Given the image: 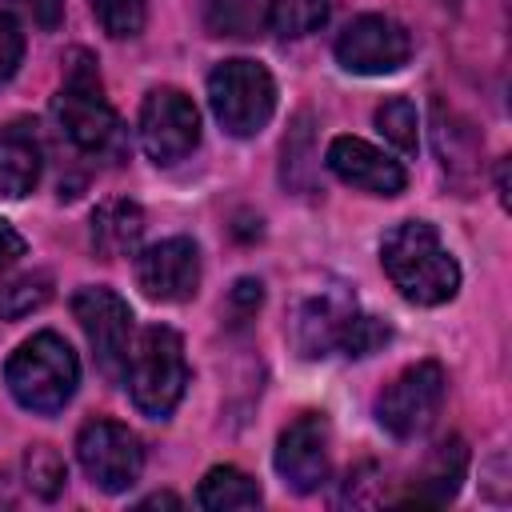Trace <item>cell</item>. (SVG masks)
Instances as JSON below:
<instances>
[{"instance_id":"cell-1","label":"cell","mask_w":512,"mask_h":512,"mask_svg":"<svg viewBox=\"0 0 512 512\" xmlns=\"http://www.w3.org/2000/svg\"><path fill=\"white\" fill-rule=\"evenodd\" d=\"M380 264L392 288L420 308L448 304L460 288V264L452 260V252L428 220H400L380 240Z\"/></svg>"},{"instance_id":"cell-2","label":"cell","mask_w":512,"mask_h":512,"mask_svg":"<svg viewBox=\"0 0 512 512\" xmlns=\"http://www.w3.org/2000/svg\"><path fill=\"white\" fill-rule=\"evenodd\" d=\"M52 116L76 152L96 160H116L124 152V124L104 96L96 60L80 48L64 64V84L52 100Z\"/></svg>"},{"instance_id":"cell-3","label":"cell","mask_w":512,"mask_h":512,"mask_svg":"<svg viewBox=\"0 0 512 512\" xmlns=\"http://www.w3.org/2000/svg\"><path fill=\"white\" fill-rule=\"evenodd\" d=\"M4 384H8V392L20 408L52 416L72 400V392L80 384V360H76V352L68 348L64 336L36 332L8 356Z\"/></svg>"},{"instance_id":"cell-4","label":"cell","mask_w":512,"mask_h":512,"mask_svg":"<svg viewBox=\"0 0 512 512\" xmlns=\"http://www.w3.org/2000/svg\"><path fill=\"white\" fill-rule=\"evenodd\" d=\"M124 384L132 404L148 416V420H164L172 416V408L180 404L184 388H188V360H184V340L164 328L152 324L144 328L132 348H128V364H124Z\"/></svg>"},{"instance_id":"cell-5","label":"cell","mask_w":512,"mask_h":512,"mask_svg":"<svg viewBox=\"0 0 512 512\" xmlns=\"http://www.w3.org/2000/svg\"><path fill=\"white\" fill-rule=\"evenodd\" d=\"M208 104L228 136H256L276 112V80L256 60H224L208 76Z\"/></svg>"},{"instance_id":"cell-6","label":"cell","mask_w":512,"mask_h":512,"mask_svg":"<svg viewBox=\"0 0 512 512\" xmlns=\"http://www.w3.org/2000/svg\"><path fill=\"white\" fill-rule=\"evenodd\" d=\"M448 396V376L436 360H420L404 368L380 396H376V420L396 440H416L432 428Z\"/></svg>"},{"instance_id":"cell-7","label":"cell","mask_w":512,"mask_h":512,"mask_svg":"<svg viewBox=\"0 0 512 512\" xmlns=\"http://www.w3.org/2000/svg\"><path fill=\"white\" fill-rule=\"evenodd\" d=\"M76 460L100 492H124L140 480L144 448L140 436L120 420H88L76 436Z\"/></svg>"},{"instance_id":"cell-8","label":"cell","mask_w":512,"mask_h":512,"mask_svg":"<svg viewBox=\"0 0 512 512\" xmlns=\"http://www.w3.org/2000/svg\"><path fill=\"white\" fill-rule=\"evenodd\" d=\"M200 144V112L180 88H152L140 104V148L152 164H176Z\"/></svg>"},{"instance_id":"cell-9","label":"cell","mask_w":512,"mask_h":512,"mask_svg":"<svg viewBox=\"0 0 512 512\" xmlns=\"http://www.w3.org/2000/svg\"><path fill=\"white\" fill-rule=\"evenodd\" d=\"M412 56V40L404 32V24H396L392 16L380 12H364L356 16L340 40H336V60L340 68L356 72V76H388L400 72Z\"/></svg>"},{"instance_id":"cell-10","label":"cell","mask_w":512,"mask_h":512,"mask_svg":"<svg viewBox=\"0 0 512 512\" xmlns=\"http://www.w3.org/2000/svg\"><path fill=\"white\" fill-rule=\"evenodd\" d=\"M72 316L80 320L100 372L112 380L124 376L132 348V308L112 288H80L72 296Z\"/></svg>"},{"instance_id":"cell-11","label":"cell","mask_w":512,"mask_h":512,"mask_svg":"<svg viewBox=\"0 0 512 512\" xmlns=\"http://www.w3.org/2000/svg\"><path fill=\"white\" fill-rule=\"evenodd\" d=\"M136 284L148 300L184 304L200 288V248L188 236H168L136 256Z\"/></svg>"},{"instance_id":"cell-12","label":"cell","mask_w":512,"mask_h":512,"mask_svg":"<svg viewBox=\"0 0 512 512\" xmlns=\"http://www.w3.org/2000/svg\"><path fill=\"white\" fill-rule=\"evenodd\" d=\"M276 472L300 496L316 492L328 480V420L320 412H304L280 432Z\"/></svg>"},{"instance_id":"cell-13","label":"cell","mask_w":512,"mask_h":512,"mask_svg":"<svg viewBox=\"0 0 512 512\" xmlns=\"http://www.w3.org/2000/svg\"><path fill=\"white\" fill-rule=\"evenodd\" d=\"M324 160L344 184H352V188H360L368 196H400L404 184H408V172L400 168V160L384 156L380 148H372L360 136H336L328 144Z\"/></svg>"},{"instance_id":"cell-14","label":"cell","mask_w":512,"mask_h":512,"mask_svg":"<svg viewBox=\"0 0 512 512\" xmlns=\"http://www.w3.org/2000/svg\"><path fill=\"white\" fill-rule=\"evenodd\" d=\"M352 320H356V300L344 288H328V292L300 304L292 340H296L300 356H308V360L332 356V352H344Z\"/></svg>"},{"instance_id":"cell-15","label":"cell","mask_w":512,"mask_h":512,"mask_svg":"<svg viewBox=\"0 0 512 512\" xmlns=\"http://www.w3.org/2000/svg\"><path fill=\"white\" fill-rule=\"evenodd\" d=\"M40 180V144L28 124H4L0 128V196L20 200Z\"/></svg>"},{"instance_id":"cell-16","label":"cell","mask_w":512,"mask_h":512,"mask_svg":"<svg viewBox=\"0 0 512 512\" xmlns=\"http://www.w3.org/2000/svg\"><path fill=\"white\" fill-rule=\"evenodd\" d=\"M144 236V212L136 200H108L92 212V248L104 260L128 256Z\"/></svg>"},{"instance_id":"cell-17","label":"cell","mask_w":512,"mask_h":512,"mask_svg":"<svg viewBox=\"0 0 512 512\" xmlns=\"http://www.w3.org/2000/svg\"><path fill=\"white\" fill-rule=\"evenodd\" d=\"M464 468H468V448H464L460 436L436 444V452L428 456L424 472L416 476L408 500H416V504H448L456 496L460 480H464Z\"/></svg>"},{"instance_id":"cell-18","label":"cell","mask_w":512,"mask_h":512,"mask_svg":"<svg viewBox=\"0 0 512 512\" xmlns=\"http://www.w3.org/2000/svg\"><path fill=\"white\" fill-rule=\"evenodd\" d=\"M260 500H264V496H260V484H256L248 472L232 468V464H216V468L200 480V488H196V504L208 508V512L256 508Z\"/></svg>"},{"instance_id":"cell-19","label":"cell","mask_w":512,"mask_h":512,"mask_svg":"<svg viewBox=\"0 0 512 512\" xmlns=\"http://www.w3.org/2000/svg\"><path fill=\"white\" fill-rule=\"evenodd\" d=\"M328 8H332V0H268L264 20L276 36L296 40V36L316 32L328 20Z\"/></svg>"},{"instance_id":"cell-20","label":"cell","mask_w":512,"mask_h":512,"mask_svg":"<svg viewBox=\"0 0 512 512\" xmlns=\"http://www.w3.org/2000/svg\"><path fill=\"white\" fill-rule=\"evenodd\" d=\"M260 24V4L256 0H204V28L212 36H252Z\"/></svg>"},{"instance_id":"cell-21","label":"cell","mask_w":512,"mask_h":512,"mask_svg":"<svg viewBox=\"0 0 512 512\" xmlns=\"http://www.w3.org/2000/svg\"><path fill=\"white\" fill-rule=\"evenodd\" d=\"M376 128L400 152H416V144H420V120H416V104L408 96H388L376 108Z\"/></svg>"},{"instance_id":"cell-22","label":"cell","mask_w":512,"mask_h":512,"mask_svg":"<svg viewBox=\"0 0 512 512\" xmlns=\"http://www.w3.org/2000/svg\"><path fill=\"white\" fill-rule=\"evenodd\" d=\"M24 480L40 500H52V496L64 492L68 468H64V460H60V452L52 444H36V448L24 452Z\"/></svg>"},{"instance_id":"cell-23","label":"cell","mask_w":512,"mask_h":512,"mask_svg":"<svg viewBox=\"0 0 512 512\" xmlns=\"http://www.w3.org/2000/svg\"><path fill=\"white\" fill-rule=\"evenodd\" d=\"M88 4H92V16L100 20V28L116 40L136 36L144 28V16H148L144 0H88Z\"/></svg>"},{"instance_id":"cell-24","label":"cell","mask_w":512,"mask_h":512,"mask_svg":"<svg viewBox=\"0 0 512 512\" xmlns=\"http://www.w3.org/2000/svg\"><path fill=\"white\" fill-rule=\"evenodd\" d=\"M48 284H52V280H48L44 272L12 280L8 288H0V312H4V316H24V312L40 308V304L48 300Z\"/></svg>"},{"instance_id":"cell-25","label":"cell","mask_w":512,"mask_h":512,"mask_svg":"<svg viewBox=\"0 0 512 512\" xmlns=\"http://www.w3.org/2000/svg\"><path fill=\"white\" fill-rule=\"evenodd\" d=\"M24 60V32L16 24V16L0 12V84L12 80V72L20 68Z\"/></svg>"},{"instance_id":"cell-26","label":"cell","mask_w":512,"mask_h":512,"mask_svg":"<svg viewBox=\"0 0 512 512\" xmlns=\"http://www.w3.org/2000/svg\"><path fill=\"white\" fill-rule=\"evenodd\" d=\"M24 20H32L40 32H56L64 20V0H8Z\"/></svg>"},{"instance_id":"cell-27","label":"cell","mask_w":512,"mask_h":512,"mask_svg":"<svg viewBox=\"0 0 512 512\" xmlns=\"http://www.w3.org/2000/svg\"><path fill=\"white\" fill-rule=\"evenodd\" d=\"M260 300H264V288H260V280H252V276H244V280H236V288H232V308H236V316L244 320V316H252L256 308H260Z\"/></svg>"},{"instance_id":"cell-28","label":"cell","mask_w":512,"mask_h":512,"mask_svg":"<svg viewBox=\"0 0 512 512\" xmlns=\"http://www.w3.org/2000/svg\"><path fill=\"white\" fill-rule=\"evenodd\" d=\"M24 236L8 224V220H0V268H8V264H16L20 256H24Z\"/></svg>"},{"instance_id":"cell-29","label":"cell","mask_w":512,"mask_h":512,"mask_svg":"<svg viewBox=\"0 0 512 512\" xmlns=\"http://www.w3.org/2000/svg\"><path fill=\"white\" fill-rule=\"evenodd\" d=\"M140 508H180V500H176L172 492H156V496L140 500Z\"/></svg>"},{"instance_id":"cell-30","label":"cell","mask_w":512,"mask_h":512,"mask_svg":"<svg viewBox=\"0 0 512 512\" xmlns=\"http://www.w3.org/2000/svg\"><path fill=\"white\" fill-rule=\"evenodd\" d=\"M496 188H500V204L508 208V164H500V172H496Z\"/></svg>"}]
</instances>
